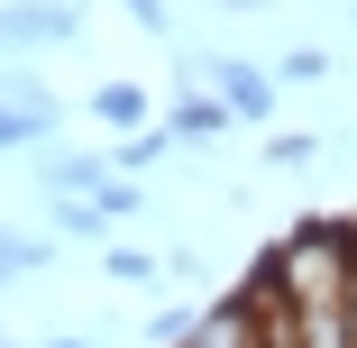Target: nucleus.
I'll return each mask as SVG.
<instances>
[{
  "label": "nucleus",
  "mask_w": 357,
  "mask_h": 348,
  "mask_svg": "<svg viewBox=\"0 0 357 348\" xmlns=\"http://www.w3.org/2000/svg\"><path fill=\"white\" fill-rule=\"evenodd\" d=\"M275 275H284V303L294 312H348L357 303V266H348V220H294L275 248Z\"/></svg>",
  "instance_id": "f257e3e1"
},
{
  "label": "nucleus",
  "mask_w": 357,
  "mask_h": 348,
  "mask_svg": "<svg viewBox=\"0 0 357 348\" xmlns=\"http://www.w3.org/2000/svg\"><path fill=\"white\" fill-rule=\"evenodd\" d=\"M183 64V83H202L211 101H220L229 119H248V128H266L275 119V101H284V83H275V64H248V55H174Z\"/></svg>",
  "instance_id": "f03ea898"
},
{
  "label": "nucleus",
  "mask_w": 357,
  "mask_h": 348,
  "mask_svg": "<svg viewBox=\"0 0 357 348\" xmlns=\"http://www.w3.org/2000/svg\"><path fill=\"white\" fill-rule=\"evenodd\" d=\"M64 128V101L28 74V64H0V156H28Z\"/></svg>",
  "instance_id": "7ed1b4c3"
},
{
  "label": "nucleus",
  "mask_w": 357,
  "mask_h": 348,
  "mask_svg": "<svg viewBox=\"0 0 357 348\" xmlns=\"http://www.w3.org/2000/svg\"><path fill=\"white\" fill-rule=\"evenodd\" d=\"M74 37H83L74 0H10V10H0V64H19L37 46H74Z\"/></svg>",
  "instance_id": "20e7f679"
},
{
  "label": "nucleus",
  "mask_w": 357,
  "mask_h": 348,
  "mask_svg": "<svg viewBox=\"0 0 357 348\" xmlns=\"http://www.w3.org/2000/svg\"><path fill=\"white\" fill-rule=\"evenodd\" d=\"M165 128H174V147H211V137H229V110L211 101L202 83H192V92H183V101L165 110Z\"/></svg>",
  "instance_id": "39448f33"
},
{
  "label": "nucleus",
  "mask_w": 357,
  "mask_h": 348,
  "mask_svg": "<svg viewBox=\"0 0 357 348\" xmlns=\"http://www.w3.org/2000/svg\"><path fill=\"white\" fill-rule=\"evenodd\" d=\"M92 119L119 128V137H137V128H156V101H147V83H101L92 92Z\"/></svg>",
  "instance_id": "423d86ee"
},
{
  "label": "nucleus",
  "mask_w": 357,
  "mask_h": 348,
  "mask_svg": "<svg viewBox=\"0 0 357 348\" xmlns=\"http://www.w3.org/2000/svg\"><path fill=\"white\" fill-rule=\"evenodd\" d=\"M183 348H257V321L220 294V303H202V321H192V339Z\"/></svg>",
  "instance_id": "0eeeda50"
},
{
  "label": "nucleus",
  "mask_w": 357,
  "mask_h": 348,
  "mask_svg": "<svg viewBox=\"0 0 357 348\" xmlns=\"http://www.w3.org/2000/svg\"><path fill=\"white\" fill-rule=\"evenodd\" d=\"M165 156H174V128L156 119V128H137V137H119V147H110V174H128V183H137V174H156Z\"/></svg>",
  "instance_id": "6e6552de"
},
{
  "label": "nucleus",
  "mask_w": 357,
  "mask_h": 348,
  "mask_svg": "<svg viewBox=\"0 0 357 348\" xmlns=\"http://www.w3.org/2000/svg\"><path fill=\"white\" fill-rule=\"evenodd\" d=\"M37 183H46V192H83V202H92V192L110 183V156H46Z\"/></svg>",
  "instance_id": "1a4fd4ad"
},
{
  "label": "nucleus",
  "mask_w": 357,
  "mask_h": 348,
  "mask_svg": "<svg viewBox=\"0 0 357 348\" xmlns=\"http://www.w3.org/2000/svg\"><path fill=\"white\" fill-rule=\"evenodd\" d=\"M46 229H55V239H101L110 211H101V202H83V192H46Z\"/></svg>",
  "instance_id": "9d476101"
},
{
  "label": "nucleus",
  "mask_w": 357,
  "mask_h": 348,
  "mask_svg": "<svg viewBox=\"0 0 357 348\" xmlns=\"http://www.w3.org/2000/svg\"><path fill=\"white\" fill-rule=\"evenodd\" d=\"M192 321H202V303H165V312H147V348H183Z\"/></svg>",
  "instance_id": "9b49d317"
},
{
  "label": "nucleus",
  "mask_w": 357,
  "mask_h": 348,
  "mask_svg": "<svg viewBox=\"0 0 357 348\" xmlns=\"http://www.w3.org/2000/svg\"><path fill=\"white\" fill-rule=\"evenodd\" d=\"M55 257V239H10V229H0V285H10V275H37Z\"/></svg>",
  "instance_id": "f8f14e48"
},
{
  "label": "nucleus",
  "mask_w": 357,
  "mask_h": 348,
  "mask_svg": "<svg viewBox=\"0 0 357 348\" xmlns=\"http://www.w3.org/2000/svg\"><path fill=\"white\" fill-rule=\"evenodd\" d=\"M312 156H321V137H312V128H303V137H294V128H284V137H266V165H275V174H303Z\"/></svg>",
  "instance_id": "ddd939ff"
},
{
  "label": "nucleus",
  "mask_w": 357,
  "mask_h": 348,
  "mask_svg": "<svg viewBox=\"0 0 357 348\" xmlns=\"http://www.w3.org/2000/svg\"><path fill=\"white\" fill-rule=\"evenodd\" d=\"M275 83L294 92V83H330V55L321 46H294V55H275Z\"/></svg>",
  "instance_id": "4468645a"
},
{
  "label": "nucleus",
  "mask_w": 357,
  "mask_h": 348,
  "mask_svg": "<svg viewBox=\"0 0 357 348\" xmlns=\"http://www.w3.org/2000/svg\"><path fill=\"white\" fill-rule=\"evenodd\" d=\"M92 202H101L110 220H137V211H147V183H128V174H110V183H101Z\"/></svg>",
  "instance_id": "2eb2a0df"
},
{
  "label": "nucleus",
  "mask_w": 357,
  "mask_h": 348,
  "mask_svg": "<svg viewBox=\"0 0 357 348\" xmlns=\"http://www.w3.org/2000/svg\"><path fill=\"white\" fill-rule=\"evenodd\" d=\"M110 275H119V285H156V275H165V266H156L147 248H110Z\"/></svg>",
  "instance_id": "dca6fc26"
},
{
  "label": "nucleus",
  "mask_w": 357,
  "mask_h": 348,
  "mask_svg": "<svg viewBox=\"0 0 357 348\" xmlns=\"http://www.w3.org/2000/svg\"><path fill=\"white\" fill-rule=\"evenodd\" d=\"M119 10H128L137 28H147V37H165V28H174V10H165V0H119Z\"/></svg>",
  "instance_id": "f3484780"
},
{
  "label": "nucleus",
  "mask_w": 357,
  "mask_h": 348,
  "mask_svg": "<svg viewBox=\"0 0 357 348\" xmlns=\"http://www.w3.org/2000/svg\"><path fill=\"white\" fill-rule=\"evenodd\" d=\"M211 10H257V0H211Z\"/></svg>",
  "instance_id": "a211bd4d"
},
{
  "label": "nucleus",
  "mask_w": 357,
  "mask_h": 348,
  "mask_svg": "<svg viewBox=\"0 0 357 348\" xmlns=\"http://www.w3.org/2000/svg\"><path fill=\"white\" fill-rule=\"evenodd\" d=\"M46 348H92V339H46Z\"/></svg>",
  "instance_id": "6ab92c4d"
},
{
  "label": "nucleus",
  "mask_w": 357,
  "mask_h": 348,
  "mask_svg": "<svg viewBox=\"0 0 357 348\" xmlns=\"http://www.w3.org/2000/svg\"><path fill=\"white\" fill-rule=\"evenodd\" d=\"M0 348H19V339H0Z\"/></svg>",
  "instance_id": "aec40b11"
},
{
  "label": "nucleus",
  "mask_w": 357,
  "mask_h": 348,
  "mask_svg": "<svg viewBox=\"0 0 357 348\" xmlns=\"http://www.w3.org/2000/svg\"><path fill=\"white\" fill-rule=\"evenodd\" d=\"M0 339H10V330H0Z\"/></svg>",
  "instance_id": "412c9836"
}]
</instances>
